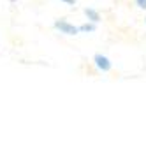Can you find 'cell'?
Returning a JSON list of instances; mask_svg holds the SVG:
<instances>
[{"label":"cell","mask_w":146,"mask_h":148,"mask_svg":"<svg viewBox=\"0 0 146 148\" xmlns=\"http://www.w3.org/2000/svg\"><path fill=\"white\" fill-rule=\"evenodd\" d=\"M85 14H86L88 20L93 21V23H99V21H100V14H99V11L92 9V7H86V9H85Z\"/></svg>","instance_id":"3957f363"},{"label":"cell","mask_w":146,"mask_h":148,"mask_svg":"<svg viewBox=\"0 0 146 148\" xmlns=\"http://www.w3.org/2000/svg\"><path fill=\"white\" fill-rule=\"evenodd\" d=\"M55 28L60 30V34H65V35H78L79 34V27L70 25L65 20H57L55 21Z\"/></svg>","instance_id":"6da1fadb"},{"label":"cell","mask_w":146,"mask_h":148,"mask_svg":"<svg viewBox=\"0 0 146 148\" xmlns=\"http://www.w3.org/2000/svg\"><path fill=\"white\" fill-rule=\"evenodd\" d=\"M63 4H67V5H76V0H62Z\"/></svg>","instance_id":"8992f818"},{"label":"cell","mask_w":146,"mask_h":148,"mask_svg":"<svg viewBox=\"0 0 146 148\" xmlns=\"http://www.w3.org/2000/svg\"><path fill=\"white\" fill-rule=\"evenodd\" d=\"M9 2H11V4H16V2H18V0H9Z\"/></svg>","instance_id":"52a82bcc"},{"label":"cell","mask_w":146,"mask_h":148,"mask_svg":"<svg viewBox=\"0 0 146 148\" xmlns=\"http://www.w3.org/2000/svg\"><path fill=\"white\" fill-rule=\"evenodd\" d=\"M136 4H137L139 9H144L146 11V0H136Z\"/></svg>","instance_id":"5b68a950"},{"label":"cell","mask_w":146,"mask_h":148,"mask_svg":"<svg viewBox=\"0 0 146 148\" xmlns=\"http://www.w3.org/2000/svg\"><path fill=\"white\" fill-rule=\"evenodd\" d=\"M144 23H146V18H144Z\"/></svg>","instance_id":"ba28073f"},{"label":"cell","mask_w":146,"mask_h":148,"mask_svg":"<svg viewBox=\"0 0 146 148\" xmlns=\"http://www.w3.org/2000/svg\"><path fill=\"white\" fill-rule=\"evenodd\" d=\"M79 32H95V25H90V23H85L79 27Z\"/></svg>","instance_id":"277c9868"},{"label":"cell","mask_w":146,"mask_h":148,"mask_svg":"<svg viewBox=\"0 0 146 148\" xmlns=\"http://www.w3.org/2000/svg\"><path fill=\"white\" fill-rule=\"evenodd\" d=\"M93 64H95V67H97L99 71H102V72H109V71H111V67H113L111 60H109L106 55H102V53L93 55Z\"/></svg>","instance_id":"7a4b0ae2"}]
</instances>
